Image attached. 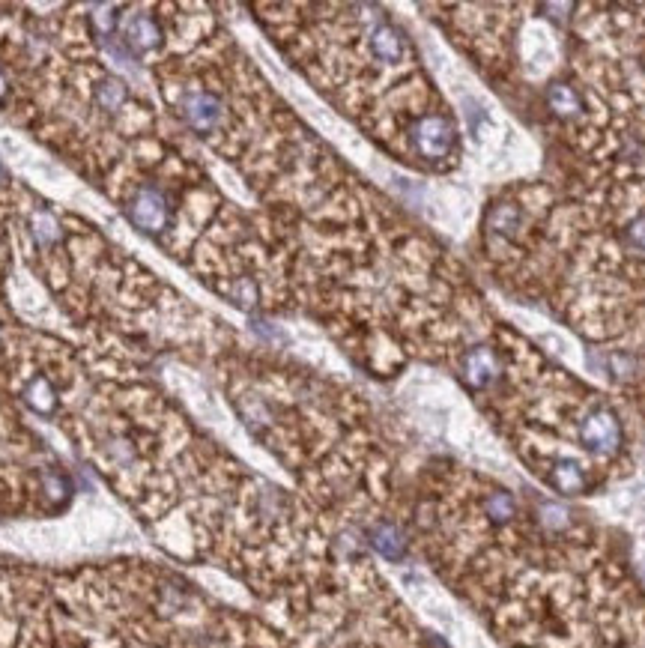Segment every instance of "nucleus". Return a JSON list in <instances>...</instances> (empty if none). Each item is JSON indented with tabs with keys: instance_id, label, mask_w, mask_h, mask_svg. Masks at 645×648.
Listing matches in <instances>:
<instances>
[{
	"instance_id": "obj_11",
	"label": "nucleus",
	"mask_w": 645,
	"mask_h": 648,
	"mask_svg": "<svg viewBox=\"0 0 645 648\" xmlns=\"http://www.w3.org/2000/svg\"><path fill=\"white\" fill-rule=\"evenodd\" d=\"M601 368L604 374H610L613 380H637L643 374V359L634 356V353H625V350H613L601 359Z\"/></svg>"
},
{
	"instance_id": "obj_18",
	"label": "nucleus",
	"mask_w": 645,
	"mask_h": 648,
	"mask_svg": "<svg viewBox=\"0 0 645 648\" xmlns=\"http://www.w3.org/2000/svg\"><path fill=\"white\" fill-rule=\"evenodd\" d=\"M33 233H36V239L42 242V245H48V242H54L57 239V221L48 216V213H36L33 218Z\"/></svg>"
},
{
	"instance_id": "obj_4",
	"label": "nucleus",
	"mask_w": 645,
	"mask_h": 648,
	"mask_svg": "<svg viewBox=\"0 0 645 648\" xmlns=\"http://www.w3.org/2000/svg\"><path fill=\"white\" fill-rule=\"evenodd\" d=\"M580 442L595 454H616L622 445V425L613 410H592L580 425Z\"/></svg>"
},
{
	"instance_id": "obj_16",
	"label": "nucleus",
	"mask_w": 645,
	"mask_h": 648,
	"mask_svg": "<svg viewBox=\"0 0 645 648\" xmlns=\"http://www.w3.org/2000/svg\"><path fill=\"white\" fill-rule=\"evenodd\" d=\"M541 523H544L550 532H562V529L571 523V514H568V508H562V505H556V502H544V505H541Z\"/></svg>"
},
{
	"instance_id": "obj_14",
	"label": "nucleus",
	"mask_w": 645,
	"mask_h": 648,
	"mask_svg": "<svg viewBox=\"0 0 645 648\" xmlns=\"http://www.w3.org/2000/svg\"><path fill=\"white\" fill-rule=\"evenodd\" d=\"M96 102L105 108V111H117L123 102H126V84L120 78H105L99 87H96Z\"/></svg>"
},
{
	"instance_id": "obj_13",
	"label": "nucleus",
	"mask_w": 645,
	"mask_h": 648,
	"mask_svg": "<svg viewBox=\"0 0 645 648\" xmlns=\"http://www.w3.org/2000/svg\"><path fill=\"white\" fill-rule=\"evenodd\" d=\"M484 514L496 523V526H505L517 517V499L505 490H493L487 499H484Z\"/></svg>"
},
{
	"instance_id": "obj_3",
	"label": "nucleus",
	"mask_w": 645,
	"mask_h": 648,
	"mask_svg": "<svg viewBox=\"0 0 645 648\" xmlns=\"http://www.w3.org/2000/svg\"><path fill=\"white\" fill-rule=\"evenodd\" d=\"M180 114L186 120V126L198 135H213L218 126L224 123V102L210 93V90H192L183 96Z\"/></svg>"
},
{
	"instance_id": "obj_6",
	"label": "nucleus",
	"mask_w": 645,
	"mask_h": 648,
	"mask_svg": "<svg viewBox=\"0 0 645 648\" xmlns=\"http://www.w3.org/2000/svg\"><path fill=\"white\" fill-rule=\"evenodd\" d=\"M371 51L386 60V63H401L404 54H407V45H404V33L389 24V21H380L374 30H371Z\"/></svg>"
},
{
	"instance_id": "obj_8",
	"label": "nucleus",
	"mask_w": 645,
	"mask_h": 648,
	"mask_svg": "<svg viewBox=\"0 0 645 648\" xmlns=\"http://www.w3.org/2000/svg\"><path fill=\"white\" fill-rule=\"evenodd\" d=\"M550 484H553L559 493H565V496H577V493H583V490L589 487L583 466H580L577 460H568V457H562V460L553 463Z\"/></svg>"
},
{
	"instance_id": "obj_12",
	"label": "nucleus",
	"mask_w": 645,
	"mask_h": 648,
	"mask_svg": "<svg viewBox=\"0 0 645 648\" xmlns=\"http://www.w3.org/2000/svg\"><path fill=\"white\" fill-rule=\"evenodd\" d=\"M520 227V210L511 204H499L487 213V233L490 236H502V239H514Z\"/></svg>"
},
{
	"instance_id": "obj_19",
	"label": "nucleus",
	"mask_w": 645,
	"mask_h": 648,
	"mask_svg": "<svg viewBox=\"0 0 645 648\" xmlns=\"http://www.w3.org/2000/svg\"><path fill=\"white\" fill-rule=\"evenodd\" d=\"M628 239H631V245H637V248L645 251V216H640L628 227Z\"/></svg>"
},
{
	"instance_id": "obj_9",
	"label": "nucleus",
	"mask_w": 645,
	"mask_h": 648,
	"mask_svg": "<svg viewBox=\"0 0 645 648\" xmlns=\"http://www.w3.org/2000/svg\"><path fill=\"white\" fill-rule=\"evenodd\" d=\"M371 544H374L377 553H383V556L392 559V562L404 559V553H407L404 532H401L395 523H377V526L371 529Z\"/></svg>"
},
{
	"instance_id": "obj_5",
	"label": "nucleus",
	"mask_w": 645,
	"mask_h": 648,
	"mask_svg": "<svg viewBox=\"0 0 645 648\" xmlns=\"http://www.w3.org/2000/svg\"><path fill=\"white\" fill-rule=\"evenodd\" d=\"M460 374H463V383L469 389H487L496 380V374H499V362H496L493 350L472 347L463 356V362H460Z\"/></svg>"
},
{
	"instance_id": "obj_1",
	"label": "nucleus",
	"mask_w": 645,
	"mask_h": 648,
	"mask_svg": "<svg viewBox=\"0 0 645 648\" xmlns=\"http://www.w3.org/2000/svg\"><path fill=\"white\" fill-rule=\"evenodd\" d=\"M126 216H129V221H132L138 230L156 236V233H162V230L168 227V221H171V201H168V195H165L159 186H141V189L129 198Z\"/></svg>"
},
{
	"instance_id": "obj_10",
	"label": "nucleus",
	"mask_w": 645,
	"mask_h": 648,
	"mask_svg": "<svg viewBox=\"0 0 645 648\" xmlns=\"http://www.w3.org/2000/svg\"><path fill=\"white\" fill-rule=\"evenodd\" d=\"M547 105L556 117H565V120H577L583 114V99L568 84H550L547 87Z\"/></svg>"
},
{
	"instance_id": "obj_15",
	"label": "nucleus",
	"mask_w": 645,
	"mask_h": 648,
	"mask_svg": "<svg viewBox=\"0 0 645 648\" xmlns=\"http://www.w3.org/2000/svg\"><path fill=\"white\" fill-rule=\"evenodd\" d=\"M24 398H27V404H30L36 413H51V410H54V392H51L48 380H42V377L33 380V383L27 386Z\"/></svg>"
},
{
	"instance_id": "obj_17",
	"label": "nucleus",
	"mask_w": 645,
	"mask_h": 648,
	"mask_svg": "<svg viewBox=\"0 0 645 648\" xmlns=\"http://www.w3.org/2000/svg\"><path fill=\"white\" fill-rule=\"evenodd\" d=\"M230 299H233L236 305H242V308H251V305L257 302V287H254V281H251V278H239L236 287L230 290Z\"/></svg>"
},
{
	"instance_id": "obj_2",
	"label": "nucleus",
	"mask_w": 645,
	"mask_h": 648,
	"mask_svg": "<svg viewBox=\"0 0 645 648\" xmlns=\"http://www.w3.org/2000/svg\"><path fill=\"white\" fill-rule=\"evenodd\" d=\"M410 141L422 159H445L454 150V126L442 114H428L410 126Z\"/></svg>"
},
{
	"instance_id": "obj_7",
	"label": "nucleus",
	"mask_w": 645,
	"mask_h": 648,
	"mask_svg": "<svg viewBox=\"0 0 645 648\" xmlns=\"http://www.w3.org/2000/svg\"><path fill=\"white\" fill-rule=\"evenodd\" d=\"M123 36H126V45H129L132 54H144V51H150V48L159 45L162 30H159V24H156L150 15H132V18L126 21Z\"/></svg>"
}]
</instances>
